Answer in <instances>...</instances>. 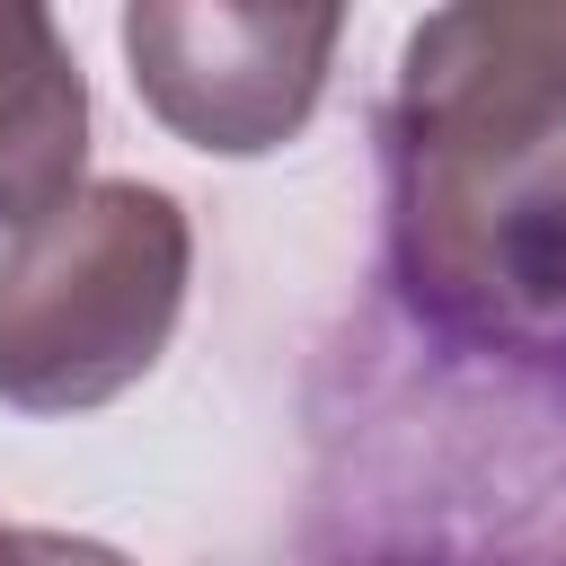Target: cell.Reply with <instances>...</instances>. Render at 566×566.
<instances>
[{"instance_id":"cell-1","label":"cell","mask_w":566,"mask_h":566,"mask_svg":"<svg viewBox=\"0 0 566 566\" xmlns=\"http://www.w3.org/2000/svg\"><path fill=\"white\" fill-rule=\"evenodd\" d=\"M389 310L460 345L566 336V0L433 9L380 106Z\"/></svg>"},{"instance_id":"cell-2","label":"cell","mask_w":566,"mask_h":566,"mask_svg":"<svg viewBox=\"0 0 566 566\" xmlns=\"http://www.w3.org/2000/svg\"><path fill=\"white\" fill-rule=\"evenodd\" d=\"M318 522L345 566H566V336L363 318L318 407Z\"/></svg>"},{"instance_id":"cell-3","label":"cell","mask_w":566,"mask_h":566,"mask_svg":"<svg viewBox=\"0 0 566 566\" xmlns=\"http://www.w3.org/2000/svg\"><path fill=\"white\" fill-rule=\"evenodd\" d=\"M195 274L186 203L142 177H97L0 256V407L80 416L124 398L177 336Z\"/></svg>"},{"instance_id":"cell-4","label":"cell","mask_w":566,"mask_h":566,"mask_svg":"<svg viewBox=\"0 0 566 566\" xmlns=\"http://www.w3.org/2000/svg\"><path fill=\"white\" fill-rule=\"evenodd\" d=\"M345 9H301V0H142L124 9V62L142 106L212 150V159H256L283 150L327 88Z\"/></svg>"},{"instance_id":"cell-5","label":"cell","mask_w":566,"mask_h":566,"mask_svg":"<svg viewBox=\"0 0 566 566\" xmlns=\"http://www.w3.org/2000/svg\"><path fill=\"white\" fill-rule=\"evenodd\" d=\"M80 159H88V80L44 9L0 0V230H27L53 203H71Z\"/></svg>"},{"instance_id":"cell-6","label":"cell","mask_w":566,"mask_h":566,"mask_svg":"<svg viewBox=\"0 0 566 566\" xmlns=\"http://www.w3.org/2000/svg\"><path fill=\"white\" fill-rule=\"evenodd\" d=\"M9 566H133V557H115L106 539H71V531H18Z\"/></svg>"},{"instance_id":"cell-7","label":"cell","mask_w":566,"mask_h":566,"mask_svg":"<svg viewBox=\"0 0 566 566\" xmlns=\"http://www.w3.org/2000/svg\"><path fill=\"white\" fill-rule=\"evenodd\" d=\"M9 539H18V531H9V522H0V566H9Z\"/></svg>"}]
</instances>
